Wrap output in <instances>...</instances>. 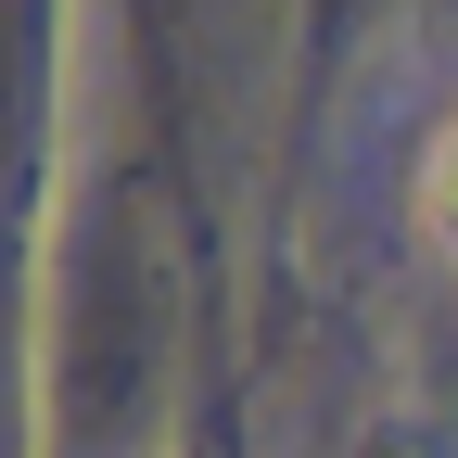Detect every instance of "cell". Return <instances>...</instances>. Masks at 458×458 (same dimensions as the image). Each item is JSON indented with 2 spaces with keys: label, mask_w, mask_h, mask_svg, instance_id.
Wrapping results in <instances>:
<instances>
[{
  "label": "cell",
  "mask_w": 458,
  "mask_h": 458,
  "mask_svg": "<svg viewBox=\"0 0 458 458\" xmlns=\"http://www.w3.org/2000/svg\"><path fill=\"white\" fill-rule=\"evenodd\" d=\"M420 204H433V229H445V242H458V128L433 140V179H420Z\"/></svg>",
  "instance_id": "1"
}]
</instances>
